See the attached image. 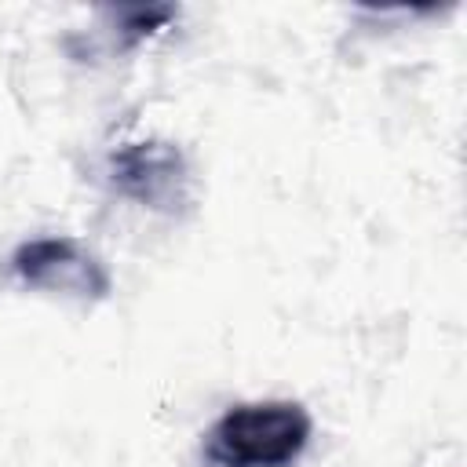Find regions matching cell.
Masks as SVG:
<instances>
[{"label": "cell", "mask_w": 467, "mask_h": 467, "mask_svg": "<svg viewBox=\"0 0 467 467\" xmlns=\"http://www.w3.org/2000/svg\"><path fill=\"white\" fill-rule=\"evenodd\" d=\"M15 274L33 285V288H47V292H66V296H80V299H102L109 296V274L106 266L80 248L73 237H36L26 241L15 252Z\"/></svg>", "instance_id": "cell-3"}, {"label": "cell", "mask_w": 467, "mask_h": 467, "mask_svg": "<svg viewBox=\"0 0 467 467\" xmlns=\"http://www.w3.org/2000/svg\"><path fill=\"white\" fill-rule=\"evenodd\" d=\"M117 18H120V33H124V40H128V44H135V40H142V36L157 33L164 22H171V18H175V7H168V4L120 7V11H117Z\"/></svg>", "instance_id": "cell-4"}, {"label": "cell", "mask_w": 467, "mask_h": 467, "mask_svg": "<svg viewBox=\"0 0 467 467\" xmlns=\"http://www.w3.org/2000/svg\"><path fill=\"white\" fill-rule=\"evenodd\" d=\"M310 438V416L296 401L230 409L208 434V456L223 467H285Z\"/></svg>", "instance_id": "cell-1"}, {"label": "cell", "mask_w": 467, "mask_h": 467, "mask_svg": "<svg viewBox=\"0 0 467 467\" xmlns=\"http://www.w3.org/2000/svg\"><path fill=\"white\" fill-rule=\"evenodd\" d=\"M109 179L124 197L153 212H175L186 201V157L161 139L120 146L109 157Z\"/></svg>", "instance_id": "cell-2"}]
</instances>
